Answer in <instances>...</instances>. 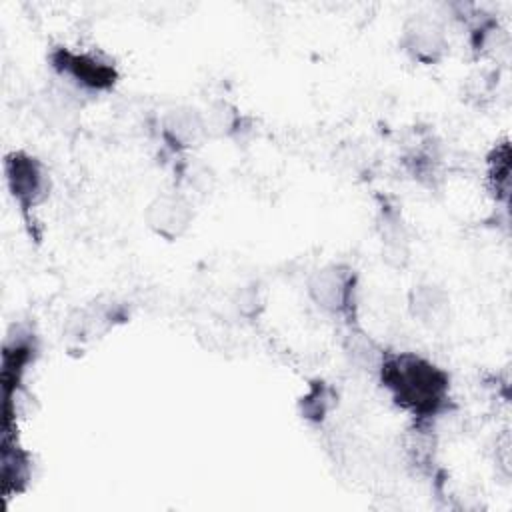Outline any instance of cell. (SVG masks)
<instances>
[{
  "label": "cell",
  "instance_id": "obj_1",
  "mask_svg": "<svg viewBox=\"0 0 512 512\" xmlns=\"http://www.w3.org/2000/svg\"><path fill=\"white\" fill-rule=\"evenodd\" d=\"M378 374L392 400L418 418L440 412L448 400L450 376L414 352H384Z\"/></svg>",
  "mask_w": 512,
  "mask_h": 512
},
{
  "label": "cell",
  "instance_id": "obj_2",
  "mask_svg": "<svg viewBox=\"0 0 512 512\" xmlns=\"http://www.w3.org/2000/svg\"><path fill=\"white\" fill-rule=\"evenodd\" d=\"M4 174L10 194L22 210H30L46 198L48 172L38 158L26 152H12L4 160Z\"/></svg>",
  "mask_w": 512,
  "mask_h": 512
},
{
  "label": "cell",
  "instance_id": "obj_3",
  "mask_svg": "<svg viewBox=\"0 0 512 512\" xmlns=\"http://www.w3.org/2000/svg\"><path fill=\"white\" fill-rule=\"evenodd\" d=\"M50 60L60 76L82 90H108L116 82V68L96 54L58 48Z\"/></svg>",
  "mask_w": 512,
  "mask_h": 512
},
{
  "label": "cell",
  "instance_id": "obj_4",
  "mask_svg": "<svg viewBox=\"0 0 512 512\" xmlns=\"http://www.w3.org/2000/svg\"><path fill=\"white\" fill-rule=\"evenodd\" d=\"M356 274L350 266L330 264L316 270L308 280V294L326 312L344 314L354 300Z\"/></svg>",
  "mask_w": 512,
  "mask_h": 512
},
{
  "label": "cell",
  "instance_id": "obj_5",
  "mask_svg": "<svg viewBox=\"0 0 512 512\" xmlns=\"http://www.w3.org/2000/svg\"><path fill=\"white\" fill-rule=\"evenodd\" d=\"M194 212L190 202L176 192H166L156 196L146 210V222L148 226L168 240H174L182 236L188 226L192 224Z\"/></svg>",
  "mask_w": 512,
  "mask_h": 512
},
{
  "label": "cell",
  "instance_id": "obj_6",
  "mask_svg": "<svg viewBox=\"0 0 512 512\" xmlns=\"http://www.w3.org/2000/svg\"><path fill=\"white\" fill-rule=\"evenodd\" d=\"M404 50L418 62L432 64L440 60L448 48L442 26L426 16H416L404 26L402 34Z\"/></svg>",
  "mask_w": 512,
  "mask_h": 512
},
{
  "label": "cell",
  "instance_id": "obj_7",
  "mask_svg": "<svg viewBox=\"0 0 512 512\" xmlns=\"http://www.w3.org/2000/svg\"><path fill=\"white\" fill-rule=\"evenodd\" d=\"M164 136L178 148L194 146L206 132L204 116L194 108H174L162 120Z\"/></svg>",
  "mask_w": 512,
  "mask_h": 512
},
{
  "label": "cell",
  "instance_id": "obj_8",
  "mask_svg": "<svg viewBox=\"0 0 512 512\" xmlns=\"http://www.w3.org/2000/svg\"><path fill=\"white\" fill-rule=\"evenodd\" d=\"M410 310L424 324H436L448 310V296L444 290L432 284L414 286L410 294Z\"/></svg>",
  "mask_w": 512,
  "mask_h": 512
},
{
  "label": "cell",
  "instance_id": "obj_9",
  "mask_svg": "<svg viewBox=\"0 0 512 512\" xmlns=\"http://www.w3.org/2000/svg\"><path fill=\"white\" fill-rule=\"evenodd\" d=\"M488 178L492 182V190L496 198L508 200L510 192V146L508 142L496 144L490 160H488Z\"/></svg>",
  "mask_w": 512,
  "mask_h": 512
},
{
  "label": "cell",
  "instance_id": "obj_10",
  "mask_svg": "<svg viewBox=\"0 0 512 512\" xmlns=\"http://www.w3.org/2000/svg\"><path fill=\"white\" fill-rule=\"evenodd\" d=\"M346 352L350 354V358L360 364L362 368H372L378 370L384 352L360 330H352L348 334V342H346Z\"/></svg>",
  "mask_w": 512,
  "mask_h": 512
},
{
  "label": "cell",
  "instance_id": "obj_11",
  "mask_svg": "<svg viewBox=\"0 0 512 512\" xmlns=\"http://www.w3.org/2000/svg\"><path fill=\"white\" fill-rule=\"evenodd\" d=\"M332 394L324 382L312 384L308 394L302 398V414L310 420H320L328 412Z\"/></svg>",
  "mask_w": 512,
  "mask_h": 512
},
{
  "label": "cell",
  "instance_id": "obj_12",
  "mask_svg": "<svg viewBox=\"0 0 512 512\" xmlns=\"http://www.w3.org/2000/svg\"><path fill=\"white\" fill-rule=\"evenodd\" d=\"M416 432H418V434H416V446H422V444L430 442V440H426V436H424V434H420V430H416ZM414 454H416V460L420 462V460L428 458V454H430V452H424V450H414Z\"/></svg>",
  "mask_w": 512,
  "mask_h": 512
}]
</instances>
